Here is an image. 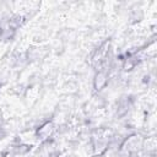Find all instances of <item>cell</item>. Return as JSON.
Returning a JSON list of instances; mask_svg holds the SVG:
<instances>
[{"instance_id": "obj_4", "label": "cell", "mask_w": 157, "mask_h": 157, "mask_svg": "<svg viewBox=\"0 0 157 157\" xmlns=\"http://www.w3.org/2000/svg\"><path fill=\"white\" fill-rule=\"evenodd\" d=\"M156 148H157V141L155 136H147L144 137L142 141V151H145V153L147 156L153 157L156 153Z\"/></svg>"}, {"instance_id": "obj_2", "label": "cell", "mask_w": 157, "mask_h": 157, "mask_svg": "<svg viewBox=\"0 0 157 157\" xmlns=\"http://www.w3.org/2000/svg\"><path fill=\"white\" fill-rule=\"evenodd\" d=\"M56 131V125L55 121L53 119H48L44 120L43 123H40L36 129H34V135H36V140L44 142L48 141L53 137V135Z\"/></svg>"}, {"instance_id": "obj_5", "label": "cell", "mask_w": 157, "mask_h": 157, "mask_svg": "<svg viewBox=\"0 0 157 157\" xmlns=\"http://www.w3.org/2000/svg\"><path fill=\"white\" fill-rule=\"evenodd\" d=\"M1 130H2V128H1V126H0V131H1Z\"/></svg>"}, {"instance_id": "obj_1", "label": "cell", "mask_w": 157, "mask_h": 157, "mask_svg": "<svg viewBox=\"0 0 157 157\" xmlns=\"http://www.w3.org/2000/svg\"><path fill=\"white\" fill-rule=\"evenodd\" d=\"M144 137L140 134H130L121 140L119 144V153L130 157L142 150Z\"/></svg>"}, {"instance_id": "obj_3", "label": "cell", "mask_w": 157, "mask_h": 157, "mask_svg": "<svg viewBox=\"0 0 157 157\" xmlns=\"http://www.w3.org/2000/svg\"><path fill=\"white\" fill-rule=\"evenodd\" d=\"M109 70H97L93 78H92V87L94 90V92L99 93L102 92L109 83Z\"/></svg>"}]
</instances>
